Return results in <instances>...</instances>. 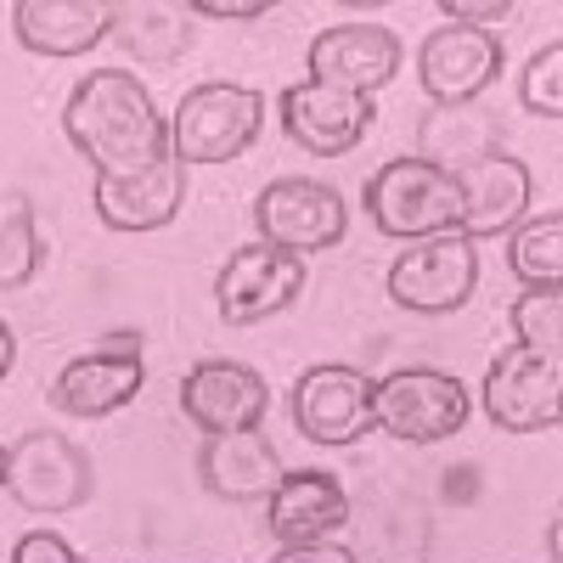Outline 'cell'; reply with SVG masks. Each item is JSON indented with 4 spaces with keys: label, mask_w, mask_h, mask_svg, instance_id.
<instances>
[{
    "label": "cell",
    "mask_w": 563,
    "mask_h": 563,
    "mask_svg": "<svg viewBox=\"0 0 563 563\" xmlns=\"http://www.w3.org/2000/svg\"><path fill=\"white\" fill-rule=\"evenodd\" d=\"M40 231H34V203L23 192H0V294L29 288L40 271Z\"/></svg>",
    "instance_id": "603a6c76"
},
{
    "label": "cell",
    "mask_w": 563,
    "mask_h": 563,
    "mask_svg": "<svg viewBox=\"0 0 563 563\" xmlns=\"http://www.w3.org/2000/svg\"><path fill=\"white\" fill-rule=\"evenodd\" d=\"M113 7L102 0H18L12 29L34 57H85L90 45L108 40Z\"/></svg>",
    "instance_id": "ffe728a7"
},
{
    "label": "cell",
    "mask_w": 563,
    "mask_h": 563,
    "mask_svg": "<svg viewBox=\"0 0 563 563\" xmlns=\"http://www.w3.org/2000/svg\"><path fill=\"white\" fill-rule=\"evenodd\" d=\"M344 525H350V496L327 467H294L271 490V536L282 541V552H316Z\"/></svg>",
    "instance_id": "2e32d148"
},
{
    "label": "cell",
    "mask_w": 563,
    "mask_h": 563,
    "mask_svg": "<svg viewBox=\"0 0 563 563\" xmlns=\"http://www.w3.org/2000/svg\"><path fill=\"white\" fill-rule=\"evenodd\" d=\"M479 282V254L462 231H440V238L411 243L395 265H389V299L400 310L417 316H451L467 305Z\"/></svg>",
    "instance_id": "ba28073f"
},
{
    "label": "cell",
    "mask_w": 563,
    "mask_h": 563,
    "mask_svg": "<svg viewBox=\"0 0 563 563\" xmlns=\"http://www.w3.org/2000/svg\"><path fill=\"white\" fill-rule=\"evenodd\" d=\"M485 411L507 434H547L563 411V366L547 350L507 344L485 372Z\"/></svg>",
    "instance_id": "8992f818"
},
{
    "label": "cell",
    "mask_w": 563,
    "mask_h": 563,
    "mask_svg": "<svg viewBox=\"0 0 563 563\" xmlns=\"http://www.w3.org/2000/svg\"><path fill=\"white\" fill-rule=\"evenodd\" d=\"M294 406V429L316 445H361V434H372V378L355 366H310L288 395Z\"/></svg>",
    "instance_id": "30bf717a"
},
{
    "label": "cell",
    "mask_w": 563,
    "mask_h": 563,
    "mask_svg": "<svg viewBox=\"0 0 563 563\" xmlns=\"http://www.w3.org/2000/svg\"><path fill=\"white\" fill-rule=\"evenodd\" d=\"M305 294V260L288 249H271V243H249L225 260L220 282H214V305L225 327H254L282 316L294 299Z\"/></svg>",
    "instance_id": "9c48e42d"
},
{
    "label": "cell",
    "mask_w": 563,
    "mask_h": 563,
    "mask_svg": "<svg viewBox=\"0 0 563 563\" xmlns=\"http://www.w3.org/2000/svg\"><path fill=\"white\" fill-rule=\"evenodd\" d=\"M97 220L108 231H164L180 209H186V164L180 158H158L141 175H97Z\"/></svg>",
    "instance_id": "ac0fdd59"
},
{
    "label": "cell",
    "mask_w": 563,
    "mask_h": 563,
    "mask_svg": "<svg viewBox=\"0 0 563 563\" xmlns=\"http://www.w3.org/2000/svg\"><path fill=\"white\" fill-rule=\"evenodd\" d=\"M74 563H90V558H74Z\"/></svg>",
    "instance_id": "1f68e13d"
},
{
    "label": "cell",
    "mask_w": 563,
    "mask_h": 563,
    "mask_svg": "<svg viewBox=\"0 0 563 563\" xmlns=\"http://www.w3.org/2000/svg\"><path fill=\"white\" fill-rule=\"evenodd\" d=\"M366 214L384 238L400 243H422L456 231L462 220V186L451 169H440L434 158H389L378 175L366 180Z\"/></svg>",
    "instance_id": "7a4b0ae2"
},
{
    "label": "cell",
    "mask_w": 563,
    "mask_h": 563,
    "mask_svg": "<svg viewBox=\"0 0 563 563\" xmlns=\"http://www.w3.org/2000/svg\"><path fill=\"white\" fill-rule=\"evenodd\" d=\"M12 355H18V339H12V327L0 321V378L12 372Z\"/></svg>",
    "instance_id": "f1b7e54d"
},
{
    "label": "cell",
    "mask_w": 563,
    "mask_h": 563,
    "mask_svg": "<svg viewBox=\"0 0 563 563\" xmlns=\"http://www.w3.org/2000/svg\"><path fill=\"white\" fill-rule=\"evenodd\" d=\"M12 563H74V547L63 536H52V530H34V536L18 541Z\"/></svg>",
    "instance_id": "4316f807"
},
{
    "label": "cell",
    "mask_w": 563,
    "mask_h": 563,
    "mask_svg": "<svg viewBox=\"0 0 563 563\" xmlns=\"http://www.w3.org/2000/svg\"><path fill=\"white\" fill-rule=\"evenodd\" d=\"M406 52L384 23H333L310 40V79L316 85H339V90H384L400 74Z\"/></svg>",
    "instance_id": "9a60e30c"
},
{
    "label": "cell",
    "mask_w": 563,
    "mask_h": 563,
    "mask_svg": "<svg viewBox=\"0 0 563 563\" xmlns=\"http://www.w3.org/2000/svg\"><path fill=\"white\" fill-rule=\"evenodd\" d=\"M260 563H316L310 552H276V558H260Z\"/></svg>",
    "instance_id": "f546056e"
},
{
    "label": "cell",
    "mask_w": 563,
    "mask_h": 563,
    "mask_svg": "<svg viewBox=\"0 0 563 563\" xmlns=\"http://www.w3.org/2000/svg\"><path fill=\"white\" fill-rule=\"evenodd\" d=\"M271 406V389L243 361H203L180 384V417L203 434H243L260 429Z\"/></svg>",
    "instance_id": "5bb4252c"
},
{
    "label": "cell",
    "mask_w": 563,
    "mask_h": 563,
    "mask_svg": "<svg viewBox=\"0 0 563 563\" xmlns=\"http://www.w3.org/2000/svg\"><path fill=\"white\" fill-rule=\"evenodd\" d=\"M254 225H260V243L288 249V254L305 260V254L344 243L350 209L339 198V186L310 180V175H282L254 198Z\"/></svg>",
    "instance_id": "5b68a950"
},
{
    "label": "cell",
    "mask_w": 563,
    "mask_h": 563,
    "mask_svg": "<svg viewBox=\"0 0 563 563\" xmlns=\"http://www.w3.org/2000/svg\"><path fill=\"white\" fill-rule=\"evenodd\" d=\"M7 490L29 512H74L97 490V467H90V451H79L68 434L34 429L7 451Z\"/></svg>",
    "instance_id": "52a82bcc"
},
{
    "label": "cell",
    "mask_w": 563,
    "mask_h": 563,
    "mask_svg": "<svg viewBox=\"0 0 563 563\" xmlns=\"http://www.w3.org/2000/svg\"><path fill=\"white\" fill-rule=\"evenodd\" d=\"M198 474L225 501H271L288 467H282L265 429H243V434H209L198 451Z\"/></svg>",
    "instance_id": "d6986e66"
},
{
    "label": "cell",
    "mask_w": 563,
    "mask_h": 563,
    "mask_svg": "<svg viewBox=\"0 0 563 563\" xmlns=\"http://www.w3.org/2000/svg\"><path fill=\"white\" fill-rule=\"evenodd\" d=\"M282 130H288L305 153L316 158H344L355 153L366 130H372V97H361V90H339V85H316V79H299L282 90Z\"/></svg>",
    "instance_id": "8fae6325"
},
{
    "label": "cell",
    "mask_w": 563,
    "mask_h": 563,
    "mask_svg": "<svg viewBox=\"0 0 563 563\" xmlns=\"http://www.w3.org/2000/svg\"><path fill=\"white\" fill-rule=\"evenodd\" d=\"M512 333H519V344H530V350L558 355V339H563V294L558 288L519 294V305H512Z\"/></svg>",
    "instance_id": "cb8c5ba5"
},
{
    "label": "cell",
    "mask_w": 563,
    "mask_h": 563,
    "mask_svg": "<svg viewBox=\"0 0 563 563\" xmlns=\"http://www.w3.org/2000/svg\"><path fill=\"white\" fill-rule=\"evenodd\" d=\"M507 254H512V276L525 288H558L563 282V214L547 209L536 220H519Z\"/></svg>",
    "instance_id": "7402d4cb"
},
{
    "label": "cell",
    "mask_w": 563,
    "mask_h": 563,
    "mask_svg": "<svg viewBox=\"0 0 563 563\" xmlns=\"http://www.w3.org/2000/svg\"><path fill=\"white\" fill-rule=\"evenodd\" d=\"M440 12L456 29H490V23H507L512 18V0H440Z\"/></svg>",
    "instance_id": "484cf974"
},
{
    "label": "cell",
    "mask_w": 563,
    "mask_h": 563,
    "mask_svg": "<svg viewBox=\"0 0 563 563\" xmlns=\"http://www.w3.org/2000/svg\"><path fill=\"white\" fill-rule=\"evenodd\" d=\"M198 18H238V23H254L271 12V0H198L192 7Z\"/></svg>",
    "instance_id": "83f0119b"
},
{
    "label": "cell",
    "mask_w": 563,
    "mask_h": 563,
    "mask_svg": "<svg viewBox=\"0 0 563 563\" xmlns=\"http://www.w3.org/2000/svg\"><path fill=\"white\" fill-rule=\"evenodd\" d=\"M519 97L536 119H563V40H547L530 57V68L519 79Z\"/></svg>",
    "instance_id": "d4e9b609"
},
{
    "label": "cell",
    "mask_w": 563,
    "mask_h": 563,
    "mask_svg": "<svg viewBox=\"0 0 563 563\" xmlns=\"http://www.w3.org/2000/svg\"><path fill=\"white\" fill-rule=\"evenodd\" d=\"M265 130V97L249 85H198L186 90L175 119H169V158L192 164H231L254 147Z\"/></svg>",
    "instance_id": "3957f363"
},
{
    "label": "cell",
    "mask_w": 563,
    "mask_h": 563,
    "mask_svg": "<svg viewBox=\"0 0 563 563\" xmlns=\"http://www.w3.org/2000/svg\"><path fill=\"white\" fill-rule=\"evenodd\" d=\"M547 563H552V558H547Z\"/></svg>",
    "instance_id": "d6a6232c"
},
{
    "label": "cell",
    "mask_w": 563,
    "mask_h": 563,
    "mask_svg": "<svg viewBox=\"0 0 563 563\" xmlns=\"http://www.w3.org/2000/svg\"><path fill=\"white\" fill-rule=\"evenodd\" d=\"M108 34L141 63H175L192 45V23L169 7H113Z\"/></svg>",
    "instance_id": "44dd1931"
},
{
    "label": "cell",
    "mask_w": 563,
    "mask_h": 563,
    "mask_svg": "<svg viewBox=\"0 0 563 563\" xmlns=\"http://www.w3.org/2000/svg\"><path fill=\"white\" fill-rule=\"evenodd\" d=\"M501 74V40L496 29H434L417 45V79L440 108H462L474 102L479 90H490Z\"/></svg>",
    "instance_id": "4fadbf2b"
},
{
    "label": "cell",
    "mask_w": 563,
    "mask_h": 563,
    "mask_svg": "<svg viewBox=\"0 0 563 563\" xmlns=\"http://www.w3.org/2000/svg\"><path fill=\"white\" fill-rule=\"evenodd\" d=\"M63 130L90 158V169L113 180L169 158V124L153 108V90L130 68H90L63 108Z\"/></svg>",
    "instance_id": "6da1fadb"
},
{
    "label": "cell",
    "mask_w": 563,
    "mask_h": 563,
    "mask_svg": "<svg viewBox=\"0 0 563 563\" xmlns=\"http://www.w3.org/2000/svg\"><path fill=\"white\" fill-rule=\"evenodd\" d=\"M0 485H7V451H0Z\"/></svg>",
    "instance_id": "4dcf8cb0"
},
{
    "label": "cell",
    "mask_w": 563,
    "mask_h": 563,
    "mask_svg": "<svg viewBox=\"0 0 563 563\" xmlns=\"http://www.w3.org/2000/svg\"><path fill=\"white\" fill-rule=\"evenodd\" d=\"M451 175L462 186V220H456V231H462L467 243L501 238V231H512V225L530 214V169L519 158L485 153V158L462 164Z\"/></svg>",
    "instance_id": "e0dca14e"
},
{
    "label": "cell",
    "mask_w": 563,
    "mask_h": 563,
    "mask_svg": "<svg viewBox=\"0 0 563 563\" xmlns=\"http://www.w3.org/2000/svg\"><path fill=\"white\" fill-rule=\"evenodd\" d=\"M147 384L141 366V333H108L90 355L68 361L52 384V406L68 417H108L119 406H130Z\"/></svg>",
    "instance_id": "7c38bea8"
},
{
    "label": "cell",
    "mask_w": 563,
    "mask_h": 563,
    "mask_svg": "<svg viewBox=\"0 0 563 563\" xmlns=\"http://www.w3.org/2000/svg\"><path fill=\"white\" fill-rule=\"evenodd\" d=\"M372 422L406 445H434L451 440L467 422V389L451 372L434 366H400L384 384H372Z\"/></svg>",
    "instance_id": "277c9868"
}]
</instances>
